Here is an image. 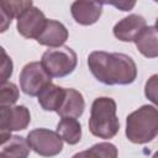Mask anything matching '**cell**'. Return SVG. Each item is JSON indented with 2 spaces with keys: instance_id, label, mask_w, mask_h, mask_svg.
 <instances>
[{
  "instance_id": "1",
  "label": "cell",
  "mask_w": 158,
  "mask_h": 158,
  "mask_svg": "<svg viewBox=\"0 0 158 158\" xmlns=\"http://www.w3.org/2000/svg\"><path fill=\"white\" fill-rule=\"evenodd\" d=\"M88 65L91 74L106 85H127L137 77L135 60L123 53L94 51L88 57Z\"/></svg>"
},
{
  "instance_id": "2",
  "label": "cell",
  "mask_w": 158,
  "mask_h": 158,
  "mask_svg": "<svg viewBox=\"0 0 158 158\" xmlns=\"http://www.w3.org/2000/svg\"><path fill=\"white\" fill-rule=\"evenodd\" d=\"M116 101L107 96L96 98L91 105L89 130L90 132L104 139L112 138L120 130V122L116 116Z\"/></svg>"
},
{
  "instance_id": "3",
  "label": "cell",
  "mask_w": 158,
  "mask_h": 158,
  "mask_svg": "<svg viewBox=\"0 0 158 158\" xmlns=\"http://www.w3.org/2000/svg\"><path fill=\"white\" fill-rule=\"evenodd\" d=\"M158 132V111L154 106L143 105L126 118V136L137 144L151 142Z\"/></svg>"
},
{
  "instance_id": "4",
  "label": "cell",
  "mask_w": 158,
  "mask_h": 158,
  "mask_svg": "<svg viewBox=\"0 0 158 158\" xmlns=\"http://www.w3.org/2000/svg\"><path fill=\"white\" fill-rule=\"evenodd\" d=\"M40 63L51 78H63L75 69L78 57L70 47L62 46L47 49L42 54Z\"/></svg>"
},
{
  "instance_id": "5",
  "label": "cell",
  "mask_w": 158,
  "mask_h": 158,
  "mask_svg": "<svg viewBox=\"0 0 158 158\" xmlns=\"http://www.w3.org/2000/svg\"><path fill=\"white\" fill-rule=\"evenodd\" d=\"M26 141L30 149L42 157H54L59 154L63 148V139L60 136L47 128H36L30 131Z\"/></svg>"
},
{
  "instance_id": "6",
  "label": "cell",
  "mask_w": 158,
  "mask_h": 158,
  "mask_svg": "<svg viewBox=\"0 0 158 158\" xmlns=\"http://www.w3.org/2000/svg\"><path fill=\"white\" fill-rule=\"evenodd\" d=\"M52 78L43 69L40 62L27 63L20 73V85L22 91L30 96H37L48 84Z\"/></svg>"
},
{
  "instance_id": "7",
  "label": "cell",
  "mask_w": 158,
  "mask_h": 158,
  "mask_svg": "<svg viewBox=\"0 0 158 158\" xmlns=\"http://www.w3.org/2000/svg\"><path fill=\"white\" fill-rule=\"evenodd\" d=\"M47 19L44 14L36 6H31L17 17V31L26 38H36L41 35Z\"/></svg>"
},
{
  "instance_id": "8",
  "label": "cell",
  "mask_w": 158,
  "mask_h": 158,
  "mask_svg": "<svg viewBox=\"0 0 158 158\" xmlns=\"http://www.w3.org/2000/svg\"><path fill=\"white\" fill-rule=\"evenodd\" d=\"M146 20L141 15H128L114 26V35L122 42H133L139 32L146 27Z\"/></svg>"
},
{
  "instance_id": "9",
  "label": "cell",
  "mask_w": 158,
  "mask_h": 158,
  "mask_svg": "<svg viewBox=\"0 0 158 158\" xmlns=\"http://www.w3.org/2000/svg\"><path fill=\"white\" fill-rule=\"evenodd\" d=\"M70 12L75 22L79 25L89 26L95 23L102 12V2L96 1H74L70 6Z\"/></svg>"
},
{
  "instance_id": "10",
  "label": "cell",
  "mask_w": 158,
  "mask_h": 158,
  "mask_svg": "<svg viewBox=\"0 0 158 158\" xmlns=\"http://www.w3.org/2000/svg\"><path fill=\"white\" fill-rule=\"evenodd\" d=\"M68 40V30L65 26L56 20H47V23L37 37V42L42 46L60 47Z\"/></svg>"
},
{
  "instance_id": "11",
  "label": "cell",
  "mask_w": 158,
  "mask_h": 158,
  "mask_svg": "<svg viewBox=\"0 0 158 158\" xmlns=\"http://www.w3.org/2000/svg\"><path fill=\"white\" fill-rule=\"evenodd\" d=\"M84 109H85V101L81 93L72 88H68V89L65 88V95L57 114L60 117L77 118L83 115Z\"/></svg>"
},
{
  "instance_id": "12",
  "label": "cell",
  "mask_w": 158,
  "mask_h": 158,
  "mask_svg": "<svg viewBox=\"0 0 158 158\" xmlns=\"http://www.w3.org/2000/svg\"><path fill=\"white\" fill-rule=\"evenodd\" d=\"M133 42L144 57L156 58L158 56V35L156 26H146Z\"/></svg>"
},
{
  "instance_id": "13",
  "label": "cell",
  "mask_w": 158,
  "mask_h": 158,
  "mask_svg": "<svg viewBox=\"0 0 158 158\" xmlns=\"http://www.w3.org/2000/svg\"><path fill=\"white\" fill-rule=\"evenodd\" d=\"M64 95H65V88H62V86H58L51 83L37 95L38 104L46 111L57 112L63 102Z\"/></svg>"
},
{
  "instance_id": "14",
  "label": "cell",
  "mask_w": 158,
  "mask_h": 158,
  "mask_svg": "<svg viewBox=\"0 0 158 158\" xmlns=\"http://www.w3.org/2000/svg\"><path fill=\"white\" fill-rule=\"evenodd\" d=\"M57 133L68 144H77L81 138V126L77 118L62 117L57 125Z\"/></svg>"
},
{
  "instance_id": "15",
  "label": "cell",
  "mask_w": 158,
  "mask_h": 158,
  "mask_svg": "<svg viewBox=\"0 0 158 158\" xmlns=\"http://www.w3.org/2000/svg\"><path fill=\"white\" fill-rule=\"evenodd\" d=\"M28 153L27 141L21 136H12L0 144V154L6 158H27Z\"/></svg>"
},
{
  "instance_id": "16",
  "label": "cell",
  "mask_w": 158,
  "mask_h": 158,
  "mask_svg": "<svg viewBox=\"0 0 158 158\" xmlns=\"http://www.w3.org/2000/svg\"><path fill=\"white\" fill-rule=\"evenodd\" d=\"M72 158H117V148L110 142H101L86 151L75 153Z\"/></svg>"
},
{
  "instance_id": "17",
  "label": "cell",
  "mask_w": 158,
  "mask_h": 158,
  "mask_svg": "<svg viewBox=\"0 0 158 158\" xmlns=\"http://www.w3.org/2000/svg\"><path fill=\"white\" fill-rule=\"evenodd\" d=\"M10 120H11L12 131L25 130L31 121V115L28 109L23 105L10 106Z\"/></svg>"
},
{
  "instance_id": "18",
  "label": "cell",
  "mask_w": 158,
  "mask_h": 158,
  "mask_svg": "<svg viewBox=\"0 0 158 158\" xmlns=\"http://www.w3.org/2000/svg\"><path fill=\"white\" fill-rule=\"evenodd\" d=\"M19 99V89L16 84L6 81L0 85V107H9Z\"/></svg>"
},
{
  "instance_id": "19",
  "label": "cell",
  "mask_w": 158,
  "mask_h": 158,
  "mask_svg": "<svg viewBox=\"0 0 158 158\" xmlns=\"http://www.w3.org/2000/svg\"><path fill=\"white\" fill-rule=\"evenodd\" d=\"M11 120H10V106L0 107V144L11 137Z\"/></svg>"
},
{
  "instance_id": "20",
  "label": "cell",
  "mask_w": 158,
  "mask_h": 158,
  "mask_svg": "<svg viewBox=\"0 0 158 158\" xmlns=\"http://www.w3.org/2000/svg\"><path fill=\"white\" fill-rule=\"evenodd\" d=\"M12 70H14L12 59L6 53V51L0 46V85L7 81V79L12 74Z\"/></svg>"
},
{
  "instance_id": "21",
  "label": "cell",
  "mask_w": 158,
  "mask_h": 158,
  "mask_svg": "<svg viewBox=\"0 0 158 158\" xmlns=\"http://www.w3.org/2000/svg\"><path fill=\"white\" fill-rule=\"evenodd\" d=\"M12 19H14V15L11 14L7 6L6 0H0V33L5 32L9 28Z\"/></svg>"
},
{
  "instance_id": "22",
  "label": "cell",
  "mask_w": 158,
  "mask_h": 158,
  "mask_svg": "<svg viewBox=\"0 0 158 158\" xmlns=\"http://www.w3.org/2000/svg\"><path fill=\"white\" fill-rule=\"evenodd\" d=\"M146 96L154 104L157 102V75H153L146 83Z\"/></svg>"
},
{
  "instance_id": "23",
  "label": "cell",
  "mask_w": 158,
  "mask_h": 158,
  "mask_svg": "<svg viewBox=\"0 0 158 158\" xmlns=\"http://www.w3.org/2000/svg\"><path fill=\"white\" fill-rule=\"evenodd\" d=\"M112 5L116 6V7H118V9H121L122 11H128V10H131V9L136 5V2H135V1H132V2L122 1V2H114Z\"/></svg>"
},
{
  "instance_id": "24",
  "label": "cell",
  "mask_w": 158,
  "mask_h": 158,
  "mask_svg": "<svg viewBox=\"0 0 158 158\" xmlns=\"http://www.w3.org/2000/svg\"><path fill=\"white\" fill-rule=\"evenodd\" d=\"M0 158H6V157H4V156H1V154H0Z\"/></svg>"
}]
</instances>
